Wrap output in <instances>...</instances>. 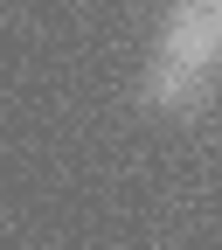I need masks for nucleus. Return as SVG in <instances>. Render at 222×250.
Listing matches in <instances>:
<instances>
[{"label": "nucleus", "mask_w": 222, "mask_h": 250, "mask_svg": "<svg viewBox=\"0 0 222 250\" xmlns=\"http://www.w3.org/2000/svg\"><path fill=\"white\" fill-rule=\"evenodd\" d=\"M160 56L187 62V70H215L222 62V0H174L160 28Z\"/></svg>", "instance_id": "1"}, {"label": "nucleus", "mask_w": 222, "mask_h": 250, "mask_svg": "<svg viewBox=\"0 0 222 250\" xmlns=\"http://www.w3.org/2000/svg\"><path fill=\"white\" fill-rule=\"evenodd\" d=\"M202 70H187V62L174 56H153V70H146V104L153 111H187V104H202Z\"/></svg>", "instance_id": "2"}]
</instances>
